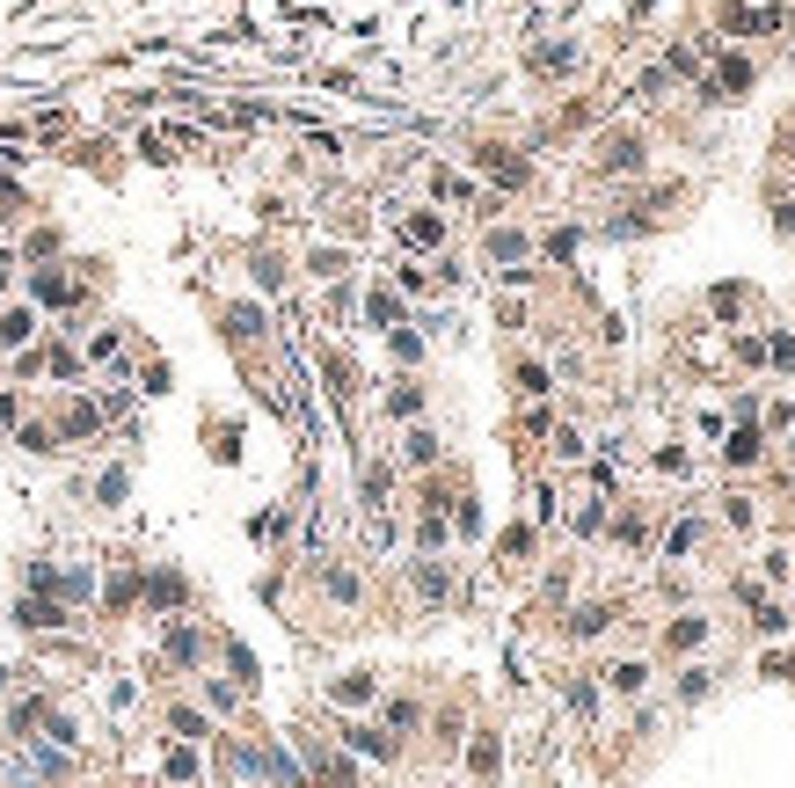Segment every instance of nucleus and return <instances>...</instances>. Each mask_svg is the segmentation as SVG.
<instances>
[{"label":"nucleus","instance_id":"1","mask_svg":"<svg viewBox=\"0 0 795 788\" xmlns=\"http://www.w3.org/2000/svg\"><path fill=\"white\" fill-rule=\"evenodd\" d=\"M788 15L773 8V0H722V30L729 37H766V30H781Z\"/></svg>","mask_w":795,"mask_h":788},{"label":"nucleus","instance_id":"2","mask_svg":"<svg viewBox=\"0 0 795 788\" xmlns=\"http://www.w3.org/2000/svg\"><path fill=\"white\" fill-rule=\"evenodd\" d=\"M482 168H489L496 183H526V161H511L503 146H482Z\"/></svg>","mask_w":795,"mask_h":788},{"label":"nucleus","instance_id":"3","mask_svg":"<svg viewBox=\"0 0 795 788\" xmlns=\"http://www.w3.org/2000/svg\"><path fill=\"white\" fill-rule=\"evenodd\" d=\"M606 168H642V139H628V132L606 139Z\"/></svg>","mask_w":795,"mask_h":788},{"label":"nucleus","instance_id":"4","mask_svg":"<svg viewBox=\"0 0 795 788\" xmlns=\"http://www.w3.org/2000/svg\"><path fill=\"white\" fill-rule=\"evenodd\" d=\"M37 321H30V307H15V314H0V344H22Z\"/></svg>","mask_w":795,"mask_h":788},{"label":"nucleus","instance_id":"5","mask_svg":"<svg viewBox=\"0 0 795 788\" xmlns=\"http://www.w3.org/2000/svg\"><path fill=\"white\" fill-rule=\"evenodd\" d=\"M336 701H372V679H365V671H351V679H336Z\"/></svg>","mask_w":795,"mask_h":788}]
</instances>
